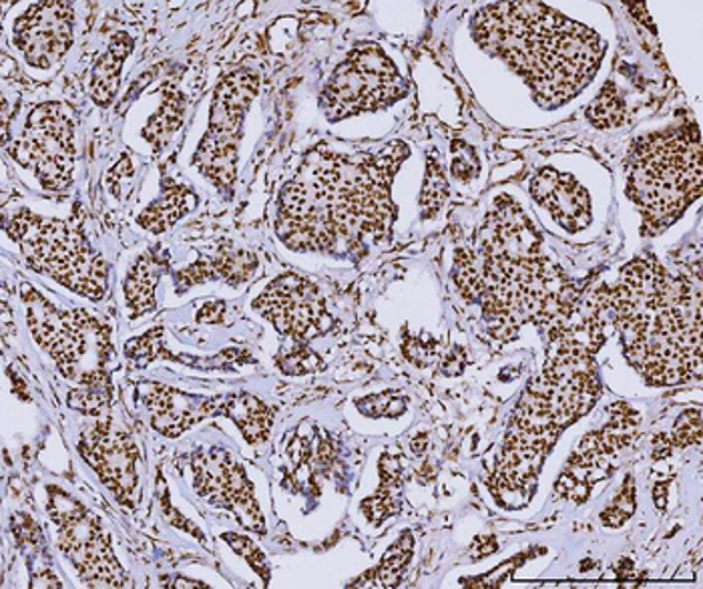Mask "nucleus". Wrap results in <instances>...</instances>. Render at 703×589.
<instances>
[{"instance_id":"obj_1","label":"nucleus","mask_w":703,"mask_h":589,"mask_svg":"<svg viewBox=\"0 0 703 589\" xmlns=\"http://www.w3.org/2000/svg\"><path fill=\"white\" fill-rule=\"evenodd\" d=\"M403 143L376 153L328 155L308 182L284 187L277 212V236L294 250L336 252L363 246L366 237L390 232L395 205L390 183L406 158Z\"/></svg>"},{"instance_id":"obj_2","label":"nucleus","mask_w":703,"mask_h":589,"mask_svg":"<svg viewBox=\"0 0 703 589\" xmlns=\"http://www.w3.org/2000/svg\"><path fill=\"white\" fill-rule=\"evenodd\" d=\"M609 304L615 312L629 363L651 385H682L702 378L700 282L672 276L653 260L623 272Z\"/></svg>"},{"instance_id":"obj_3","label":"nucleus","mask_w":703,"mask_h":589,"mask_svg":"<svg viewBox=\"0 0 703 589\" xmlns=\"http://www.w3.org/2000/svg\"><path fill=\"white\" fill-rule=\"evenodd\" d=\"M472 34L480 49L501 57L549 108L581 93L605 51L595 31L541 2L489 4L477 12Z\"/></svg>"},{"instance_id":"obj_4","label":"nucleus","mask_w":703,"mask_h":589,"mask_svg":"<svg viewBox=\"0 0 703 589\" xmlns=\"http://www.w3.org/2000/svg\"><path fill=\"white\" fill-rule=\"evenodd\" d=\"M597 397L599 383L589 348L575 336H563L543 375L522 395L495 477L501 485L509 483V489L531 487L559 433L595 405Z\"/></svg>"},{"instance_id":"obj_5","label":"nucleus","mask_w":703,"mask_h":589,"mask_svg":"<svg viewBox=\"0 0 703 589\" xmlns=\"http://www.w3.org/2000/svg\"><path fill=\"white\" fill-rule=\"evenodd\" d=\"M628 195L643 215L645 234H660L702 192V141L695 125L635 141L629 151Z\"/></svg>"},{"instance_id":"obj_6","label":"nucleus","mask_w":703,"mask_h":589,"mask_svg":"<svg viewBox=\"0 0 703 589\" xmlns=\"http://www.w3.org/2000/svg\"><path fill=\"white\" fill-rule=\"evenodd\" d=\"M9 236L21 246L29 266L91 301L108 292V264L81 232L61 220L22 210L7 222Z\"/></svg>"},{"instance_id":"obj_7","label":"nucleus","mask_w":703,"mask_h":589,"mask_svg":"<svg viewBox=\"0 0 703 589\" xmlns=\"http://www.w3.org/2000/svg\"><path fill=\"white\" fill-rule=\"evenodd\" d=\"M257 85V77L242 69L227 73L215 87L210 125L193 158V165L222 193L234 187L242 129L252 101L256 99Z\"/></svg>"},{"instance_id":"obj_8","label":"nucleus","mask_w":703,"mask_h":589,"mask_svg":"<svg viewBox=\"0 0 703 589\" xmlns=\"http://www.w3.org/2000/svg\"><path fill=\"white\" fill-rule=\"evenodd\" d=\"M408 83L380 47L364 44L332 73L320 103L330 121L393 105L406 95Z\"/></svg>"},{"instance_id":"obj_9","label":"nucleus","mask_w":703,"mask_h":589,"mask_svg":"<svg viewBox=\"0 0 703 589\" xmlns=\"http://www.w3.org/2000/svg\"><path fill=\"white\" fill-rule=\"evenodd\" d=\"M11 155L44 190H67L75 167V125L71 111L61 103H43L32 109L21 135L12 141Z\"/></svg>"},{"instance_id":"obj_10","label":"nucleus","mask_w":703,"mask_h":589,"mask_svg":"<svg viewBox=\"0 0 703 589\" xmlns=\"http://www.w3.org/2000/svg\"><path fill=\"white\" fill-rule=\"evenodd\" d=\"M22 302L34 341L53 358L59 370L69 378H81L79 366L91 348L109 351L108 328L85 311H63L22 284Z\"/></svg>"},{"instance_id":"obj_11","label":"nucleus","mask_w":703,"mask_h":589,"mask_svg":"<svg viewBox=\"0 0 703 589\" xmlns=\"http://www.w3.org/2000/svg\"><path fill=\"white\" fill-rule=\"evenodd\" d=\"M51 517L59 531V546L73 561L77 571L91 588H125L121 571L99 519L71 495L51 489Z\"/></svg>"},{"instance_id":"obj_12","label":"nucleus","mask_w":703,"mask_h":589,"mask_svg":"<svg viewBox=\"0 0 703 589\" xmlns=\"http://www.w3.org/2000/svg\"><path fill=\"white\" fill-rule=\"evenodd\" d=\"M254 308L276 326L277 333L288 334L299 343L326 333L330 324L318 288L292 274L269 284L254 302Z\"/></svg>"},{"instance_id":"obj_13","label":"nucleus","mask_w":703,"mask_h":589,"mask_svg":"<svg viewBox=\"0 0 703 589\" xmlns=\"http://www.w3.org/2000/svg\"><path fill=\"white\" fill-rule=\"evenodd\" d=\"M193 485L197 494L210 504L232 509L245 529L256 531L259 536L266 534L264 515L254 499L252 485L247 481L244 469L234 461L230 453L212 449L205 455H197L193 461Z\"/></svg>"},{"instance_id":"obj_14","label":"nucleus","mask_w":703,"mask_h":589,"mask_svg":"<svg viewBox=\"0 0 703 589\" xmlns=\"http://www.w3.org/2000/svg\"><path fill=\"white\" fill-rule=\"evenodd\" d=\"M73 21L71 2H37L14 22L12 44L29 67L51 69L73 43Z\"/></svg>"},{"instance_id":"obj_15","label":"nucleus","mask_w":703,"mask_h":589,"mask_svg":"<svg viewBox=\"0 0 703 589\" xmlns=\"http://www.w3.org/2000/svg\"><path fill=\"white\" fill-rule=\"evenodd\" d=\"M79 450L119 504L133 507L139 483V449L128 433L113 429L109 420L99 423L83 433Z\"/></svg>"},{"instance_id":"obj_16","label":"nucleus","mask_w":703,"mask_h":589,"mask_svg":"<svg viewBox=\"0 0 703 589\" xmlns=\"http://www.w3.org/2000/svg\"><path fill=\"white\" fill-rule=\"evenodd\" d=\"M139 390L143 405L150 410L151 427L163 437H180L203 418L222 415L224 397H200L153 383L139 386Z\"/></svg>"},{"instance_id":"obj_17","label":"nucleus","mask_w":703,"mask_h":589,"mask_svg":"<svg viewBox=\"0 0 703 589\" xmlns=\"http://www.w3.org/2000/svg\"><path fill=\"white\" fill-rule=\"evenodd\" d=\"M531 193L537 204L543 205L569 232L585 227L591 220V204L587 193L557 170H543L539 173L531 185Z\"/></svg>"},{"instance_id":"obj_18","label":"nucleus","mask_w":703,"mask_h":589,"mask_svg":"<svg viewBox=\"0 0 703 589\" xmlns=\"http://www.w3.org/2000/svg\"><path fill=\"white\" fill-rule=\"evenodd\" d=\"M170 268V256L163 250H150L131 266L125 278V304L133 318L151 314L157 308L155 286Z\"/></svg>"},{"instance_id":"obj_19","label":"nucleus","mask_w":703,"mask_h":589,"mask_svg":"<svg viewBox=\"0 0 703 589\" xmlns=\"http://www.w3.org/2000/svg\"><path fill=\"white\" fill-rule=\"evenodd\" d=\"M195 204L197 195L192 187L163 180L160 197L139 214V225L151 234H165L182 220L183 215L190 214Z\"/></svg>"},{"instance_id":"obj_20","label":"nucleus","mask_w":703,"mask_h":589,"mask_svg":"<svg viewBox=\"0 0 703 589\" xmlns=\"http://www.w3.org/2000/svg\"><path fill=\"white\" fill-rule=\"evenodd\" d=\"M131 51H133V39L125 32H119L93 64L89 87H91V99L99 108H109L118 95L121 71Z\"/></svg>"},{"instance_id":"obj_21","label":"nucleus","mask_w":703,"mask_h":589,"mask_svg":"<svg viewBox=\"0 0 703 589\" xmlns=\"http://www.w3.org/2000/svg\"><path fill=\"white\" fill-rule=\"evenodd\" d=\"M222 415L232 418L235 427L242 430L245 440L249 445H262L266 443L274 415L272 410L249 393H234L225 395L222 403Z\"/></svg>"},{"instance_id":"obj_22","label":"nucleus","mask_w":703,"mask_h":589,"mask_svg":"<svg viewBox=\"0 0 703 589\" xmlns=\"http://www.w3.org/2000/svg\"><path fill=\"white\" fill-rule=\"evenodd\" d=\"M185 108H187V103H185L182 91L167 85V89L163 91L160 109L155 111V115L143 129V138L150 141L155 150H161L171 140V135L182 128Z\"/></svg>"},{"instance_id":"obj_23","label":"nucleus","mask_w":703,"mask_h":589,"mask_svg":"<svg viewBox=\"0 0 703 589\" xmlns=\"http://www.w3.org/2000/svg\"><path fill=\"white\" fill-rule=\"evenodd\" d=\"M412 549H415V537L410 531H405L403 537L390 547L384 556L383 563L374 569L373 573H364L363 578L356 579L352 586L354 588H396L403 579L405 568L412 558Z\"/></svg>"},{"instance_id":"obj_24","label":"nucleus","mask_w":703,"mask_h":589,"mask_svg":"<svg viewBox=\"0 0 703 589\" xmlns=\"http://www.w3.org/2000/svg\"><path fill=\"white\" fill-rule=\"evenodd\" d=\"M207 264H210L212 280H224L232 286H242L252 282L259 270L256 254L240 247L220 250L217 256L207 257Z\"/></svg>"},{"instance_id":"obj_25","label":"nucleus","mask_w":703,"mask_h":589,"mask_svg":"<svg viewBox=\"0 0 703 589\" xmlns=\"http://www.w3.org/2000/svg\"><path fill=\"white\" fill-rule=\"evenodd\" d=\"M113 398V386L103 370H93L79 378V386L69 395V407L85 415H101L108 410Z\"/></svg>"},{"instance_id":"obj_26","label":"nucleus","mask_w":703,"mask_h":589,"mask_svg":"<svg viewBox=\"0 0 703 589\" xmlns=\"http://www.w3.org/2000/svg\"><path fill=\"white\" fill-rule=\"evenodd\" d=\"M448 200V183L445 172L440 167L435 155H428L427 175H425V185L420 192V210L422 217L430 220L440 212V207Z\"/></svg>"},{"instance_id":"obj_27","label":"nucleus","mask_w":703,"mask_h":589,"mask_svg":"<svg viewBox=\"0 0 703 589\" xmlns=\"http://www.w3.org/2000/svg\"><path fill=\"white\" fill-rule=\"evenodd\" d=\"M322 358L309 348L308 344L296 343L284 348L277 356V366L282 368L284 375L302 376L316 373L320 368Z\"/></svg>"},{"instance_id":"obj_28","label":"nucleus","mask_w":703,"mask_h":589,"mask_svg":"<svg viewBox=\"0 0 703 589\" xmlns=\"http://www.w3.org/2000/svg\"><path fill=\"white\" fill-rule=\"evenodd\" d=\"M161 348H163V331L153 328L150 333L129 341L125 344V356L131 365L141 368L153 363L155 358H160Z\"/></svg>"},{"instance_id":"obj_29","label":"nucleus","mask_w":703,"mask_h":589,"mask_svg":"<svg viewBox=\"0 0 703 589\" xmlns=\"http://www.w3.org/2000/svg\"><path fill=\"white\" fill-rule=\"evenodd\" d=\"M403 509V501H400V495H398V487H388L383 485L380 491L366 499L363 504V511L374 526L383 524L384 519L393 517Z\"/></svg>"},{"instance_id":"obj_30","label":"nucleus","mask_w":703,"mask_h":589,"mask_svg":"<svg viewBox=\"0 0 703 589\" xmlns=\"http://www.w3.org/2000/svg\"><path fill=\"white\" fill-rule=\"evenodd\" d=\"M589 118L597 128H615L619 123H623L625 108L613 93V89H605L589 111Z\"/></svg>"},{"instance_id":"obj_31","label":"nucleus","mask_w":703,"mask_h":589,"mask_svg":"<svg viewBox=\"0 0 703 589\" xmlns=\"http://www.w3.org/2000/svg\"><path fill=\"white\" fill-rule=\"evenodd\" d=\"M633 511H635V485H633V477H629L628 483H623L618 497L613 499V504L609 505L601 515V521L609 527L623 526Z\"/></svg>"},{"instance_id":"obj_32","label":"nucleus","mask_w":703,"mask_h":589,"mask_svg":"<svg viewBox=\"0 0 703 589\" xmlns=\"http://www.w3.org/2000/svg\"><path fill=\"white\" fill-rule=\"evenodd\" d=\"M224 539L230 546L234 547L237 556H242L252 566V569L264 578V583H269V568H267L266 556L262 554V549L249 537L225 534Z\"/></svg>"},{"instance_id":"obj_33","label":"nucleus","mask_w":703,"mask_h":589,"mask_svg":"<svg viewBox=\"0 0 703 589\" xmlns=\"http://www.w3.org/2000/svg\"><path fill=\"white\" fill-rule=\"evenodd\" d=\"M480 172V161L475 150H470L469 145H465L462 141L452 143V163H450V173L460 180V182H470L475 180Z\"/></svg>"},{"instance_id":"obj_34","label":"nucleus","mask_w":703,"mask_h":589,"mask_svg":"<svg viewBox=\"0 0 703 589\" xmlns=\"http://www.w3.org/2000/svg\"><path fill=\"white\" fill-rule=\"evenodd\" d=\"M358 407H360L364 415H370V417H383V415L396 417V415H400L405 410L406 400L405 398L395 397L390 393H386V395L383 393V395H374V397L358 400Z\"/></svg>"},{"instance_id":"obj_35","label":"nucleus","mask_w":703,"mask_h":589,"mask_svg":"<svg viewBox=\"0 0 703 589\" xmlns=\"http://www.w3.org/2000/svg\"><path fill=\"white\" fill-rule=\"evenodd\" d=\"M403 348H405L406 358L412 365L427 366L432 363V358H437V343L432 338H428V336L427 341H422V338H406Z\"/></svg>"},{"instance_id":"obj_36","label":"nucleus","mask_w":703,"mask_h":589,"mask_svg":"<svg viewBox=\"0 0 703 589\" xmlns=\"http://www.w3.org/2000/svg\"><path fill=\"white\" fill-rule=\"evenodd\" d=\"M693 415V413H692ZM690 413H685L680 420H677V427L673 433V445H690V443H700V413L693 417Z\"/></svg>"},{"instance_id":"obj_37","label":"nucleus","mask_w":703,"mask_h":589,"mask_svg":"<svg viewBox=\"0 0 703 589\" xmlns=\"http://www.w3.org/2000/svg\"><path fill=\"white\" fill-rule=\"evenodd\" d=\"M160 501L161 509H163V514H165V517L170 519L171 526L180 527V529H183V531H187V534H193V536H197V539H202L203 541L202 531H200L197 527L193 526V524H190V521H187V519H185V517H183V515L180 514L177 509H173V507H171L170 491H167V487H165V485L161 487Z\"/></svg>"},{"instance_id":"obj_38","label":"nucleus","mask_w":703,"mask_h":589,"mask_svg":"<svg viewBox=\"0 0 703 589\" xmlns=\"http://www.w3.org/2000/svg\"><path fill=\"white\" fill-rule=\"evenodd\" d=\"M400 475H403V463L398 457L393 455H386L380 461V477H383V485L388 487H398L400 483Z\"/></svg>"},{"instance_id":"obj_39","label":"nucleus","mask_w":703,"mask_h":589,"mask_svg":"<svg viewBox=\"0 0 703 589\" xmlns=\"http://www.w3.org/2000/svg\"><path fill=\"white\" fill-rule=\"evenodd\" d=\"M225 302L214 301L207 302L202 311L197 312V322L200 324H222L225 321Z\"/></svg>"},{"instance_id":"obj_40","label":"nucleus","mask_w":703,"mask_h":589,"mask_svg":"<svg viewBox=\"0 0 703 589\" xmlns=\"http://www.w3.org/2000/svg\"><path fill=\"white\" fill-rule=\"evenodd\" d=\"M133 173V167H131V160H129L128 155H123L121 161H119L118 165L113 167V172H111V190L115 195H121L119 192V185H121V180H125Z\"/></svg>"},{"instance_id":"obj_41","label":"nucleus","mask_w":703,"mask_h":589,"mask_svg":"<svg viewBox=\"0 0 703 589\" xmlns=\"http://www.w3.org/2000/svg\"><path fill=\"white\" fill-rule=\"evenodd\" d=\"M495 549H499V544L495 537H479L470 547V554H472V558H485V556H490Z\"/></svg>"},{"instance_id":"obj_42","label":"nucleus","mask_w":703,"mask_h":589,"mask_svg":"<svg viewBox=\"0 0 703 589\" xmlns=\"http://www.w3.org/2000/svg\"><path fill=\"white\" fill-rule=\"evenodd\" d=\"M462 368H465V354L460 353V348H455L452 353L448 354L442 370H445V375L457 376L462 373Z\"/></svg>"},{"instance_id":"obj_43","label":"nucleus","mask_w":703,"mask_h":589,"mask_svg":"<svg viewBox=\"0 0 703 589\" xmlns=\"http://www.w3.org/2000/svg\"><path fill=\"white\" fill-rule=\"evenodd\" d=\"M171 588H207L202 581H193V579L177 578L173 581Z\"/></svg>"},{"instance_id":"obj_44","label":"nucleus","mask_w":703,"mask_h":589,"mask_svg":"<svg viewBox=\"0 0 703 589\" xmlns=\"http://www.w3.org/2000/svg\"><path fill=\"white\" fill-rule=\"evenodd\" d=\"M427 447V435H420V437H415V440H412V450H415V453H425Z\"/></svg>"}]
</instances>
